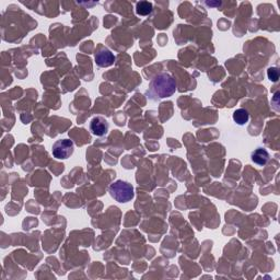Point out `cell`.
Instances as JSON below:
<instances>
[{
  "mask_svg": "<svg viewBox=\"0 0 280 280\" xmlns=\"http://www.w3.org/2000/svg\"><path fill=\"white\" fill-rule=\"evenodd\" d=\"M153 10V5L149 1H140L136 4V12L140 16L149 15Z\"/></svg>",
  "mask_w": 280,
  "mask_h": 280,
  "instance_id": "8",
  "label": "cell"
},
{
  "mask_svg": "<svg viewBox=\"0 0 280 280\" xmlns=\"http://www.w3.org/2000/svg\"><path fill=\"white\" fill-rule=\"evenodd\" d=\"M251 159L257 166H265L270 160V153L264 148H257L251 155Z\"/></svg>",
  "mask_w": 280,
  "mask_h": 280,
  "instance_id": "6",
  "label": "cell"
},
{
  "mask_svg": "<svg viewBox=\"0 0 280 280\" xmlns=\"http://www.w3.org/2000/svg\"><path fill=\"white\" fill-rule=\"evenodd\" d=\"M267 76L270 80L277 81L279 78V70L276 67H272L267 70Z\"/></svg>",
  "mask_w": 280,
  "mask_h": 280,
  "instance_id": "9",
  "label": "cell"
},
{
  "mask_svg": "<svg viewBox=\"0 0 280 280\" xmlns=\"http://www.w3.org/2000/svg\"><path fill=\"white\" fill-rule=\"evenodd\" d=\"M115 59H116L115 55L107 48H101L98 49L97 53H95V63L98 67H109V66L114 65Z\"/></svg>",
  "mask_w": 280,
  "mask_h": 280,
  "instance_id": "5",
  "label": "cell"
},
{
  "mask_svg": "<svg viewBox=\"0 0 280 280\" xmlns=\"http://www.w3.org/2000/svg\"><path fill=\"white\" fill-rule=\"evenodd\" d=\"M108 129L109 124L107 120L102 116H96L90 122V131L94 136H105L108 133Z\"/></svg>",
  "mask_w": 280,
  "mask_h": 280,
  "instance_id": "4",
  "label": "cell"
},
{
  "mask_svg": "<svg viewBox=\"0 0 280 280\" xmlns=\"http://www.w3.org/2000/svg\"><path fill=\"white\" fill-rule=\"evenodd\" d=\"M232 117H233L234 123H237L240 126H243V125H245L246 123L249 122L250 114H249L248 111H246V109L239 108V109H237V111L233 113V116Z\"/></svg>",
  "mask_w": 280,
  "mask_h": 280,
  "instance_id": "7",
  "label": "cell"
},
{
  "mask_svg": "<svg viewBox=\"0 0 280 280\" xmlns=\"http://www.w3.org/2000/svg\"><path fill=\"white\" fill-rule=\"evenodd\" d=\"M53 156L56 159H68L74 153V142L69 139L57 140L52 148Z\"/></svg>",
  "mask_w": 280,
  "mask_h": 280,
  "instance_id": "3",
  "label": "cell"
},
{
  "mask_svg": "<svg viewBox=\"0 0 280 280\" xmlns=\"http://www.w3.org/2000/svg\"><path fill=\"white\" fill-rule=\"evenodd\" d=\"M109 194L120 204H126L134 199V186L126 181L117 180L109 186Z\"/></svg>",
  "mask_w": 280,
  "mask_h": 280,
  "instance_id": "2",
  "label": "cell"
},
{
  "mask_svg": "<svg viewBox=\"0 0 280 280\" xmlns=\"http://www.w3.org/2000/svg\"><path fill=\"white\" fill-rule=\"evenodd\" d=\"M175 91H177V81L173 78V76L162 73L157 75L150 81L146 94L151 100L157 101L159 98L172 96Z\"/></svg>",
  "mask_w": 280,
  "mask_h": 280,
  "instance_id": "1",
  "label": "cell"
}]
</instances>
